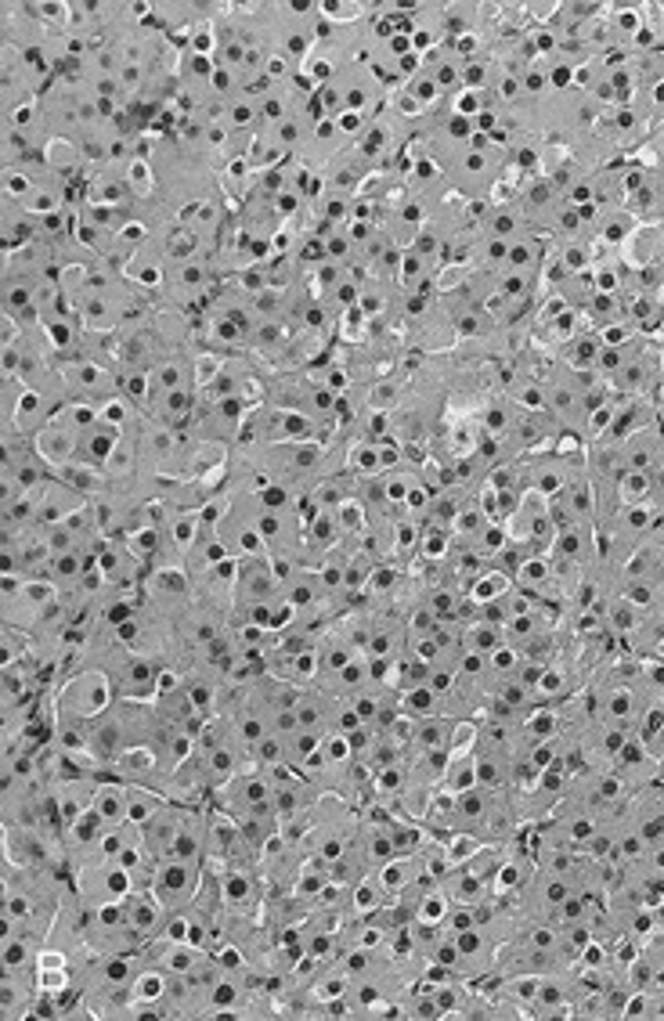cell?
Returning a JSON list of instances; mask_svg holds the SVG:
<instances>
[{
    "instance_id": "2e32d148",
    "label": "cell",
    "mask_w": 664,
    "mask_h": 1021,
    "mask_svg": "<svg viewBox=\"0 0 664 1021\" xmlns=\"http://www.w3.org/2000/svg\"><path fill=\"white\" fill-rule=\"evenodd\" d=\"M484 427H488V430H495V434L509 430V427H513L509 408H505V405H498V401H492V405H488V412H484Z\"/></svg>"
},
{
    "instance_id": "6da1fadb",
    "label": "cell",
    "mask_w": 664,
    "mask_h": 1021,
    "mask_svg": "<svg viewBox=\"0 0 664 1021\" xmlns=\"http://www.w3.org/2000/svg\"><path fill=\"white\" fill-rule=\"evenodd\" d=\"M116 686L109 679V672L102 668H87L76 679H69L58 693V719H76V722H91L98 719L105 708H112Z\"/></svg>"
},
{
    "instance_id": "30bf717a",
    "label": "cell",
    "mask_w": 664,
    "mask_h": 1021,
    "mask_svg": "<svg viewBox=\"0 0 664 1021\" xmlns=\"http://www.w3.org/2000/svg\"><path fill=\"white\" fill-rule=\"evenodd\" d=\"M618 495H621L625 506H643V502L654 495V473L629 469V473L618 480Z\"/></svg>"
},
{
    "instance_id": "9a60e30c",
    "label": "cell",
    "mask_w": 664,
    "mask_h": 1021,
    "mask_svg": "<svg viewBox=\"0 0 664 1021\" xmlns=\"http://www.w3.org/2000/svg\"><path fill=\"white\" fill-rule=\"evenodd\" d=\"M419 538H423V535H419V524L405 513V520H397V527H394V542H397V549H412Z\"/></svg>"
},
{
    "instance_id": "5bb4252c",
    "label": "cell",
    "mask_w": 664,
    "mask_h": 1021,
    "mask_svg": "<svg viewBox=\"0 0 664 1021\" xmlns=\"http://www.w3.org/2000/svg\"><path fill=\"white\" fill-rule=\"evenodd\" d=\"M492 520L481 513V509H463L459 516H455V531L463 535V538H481V531L488 527Z\"/></svg>"
},
{
    "instance_id": "8992f818",
    "label": "cell",
    "mask_w": 664,
    "mask_h": 1021,
    "mask_svg": "<svg viewBox=\"0 0 664 1021\" xmlns=\"http://www.w3.org/2000/svg\"><path fill=\"white\" fill-rule=\"evenodd\" d=\"M91 809H94L109 827L127 823V816H131V787H123V783H116V780L98 783V787H94V798H91Z\"/></svg>"
},
{
    "instance_id": "e0dca14e",
    "label": "cell",
    "mask_w": 664,
    "mask_h": 1021,
    "mask_svg": "<svg viewBox=\"0 0 664 1021\" xmlns=\"http://www.w3.org/2000/svg\"><path fill=\"white\" fill-rule=\"evenodd\" d=\"M368 401H372V408H390L397 401V387L394 383H379V387L368 390Z\"/></svg>"
},
{
    "instance_id": "7a4b0ae2",
    "label": "cell",
    "mask_w": 664,
    "mask_h": 1021,
    "mask_svg": "<svg viewBox=\"0 0 664 1021\" xmlns=\"http://www.w3.org/2000/svg\"><path fill=\"white\" fill-rule=\"evenodd\" d=\"M206 859H163L152 870V895L166 906V913H184L202 884Z\"/></svg>"
},
{
    "instance_id": "5b68a950",
    "label": "cell",
    "mask_w": 664,
    "mask_h": 1021,
    "mask_svg": "<svg viewBox=\"0 0 664 1021\" xmlns=\"http://www.w3.org/2000/svg\"><path fill=\"white\" fill-rule=\"evenodd\" d=\"M220 888H224V906L228 913H249L260 898V888L249 874V867L242 863H228V870L220 874Z\"/></svg>"
},
{
    "instance_id": "52a82bcc",
    "label": "cell",
    "mask_w": 664,
    "mask_h": 1021,
    "mask_svg": "<svg viewBox=\"0 0 664 1021\" xmlns=\"http://www.w3.org/2000/svg\"><path fill=\"white\" fill-rule=\"evenodd\" d=\"M505 264H509V271H520V275H531V279H534V271L545 268V246H542L538 239H531V235H520V239L509 242Z\"/></svg>"
},
{
    "instance_id": "3957f363",
    "label": "cell",
    "mask_w": 664,
    "mask_h": 1021,
    "mask_svg": "<svg viewBox=\"0 0 664 1021\" xmlns=\"http://www.w3.org/2000/svg\"><path fill=\"white\" fill-rule=\"evenodd\" d=\"M123 913H127V924L142 935V938H160L166 924V906L152 895V888H134L127 898H123Z\"/></svg>"
},
{
    "instance_id": "9c48e42d",
    "label": "cell",
    "mask_w": 664,
    "mask_h": 1021,
    "mask_svg": "<svg viewBox=\"0 0 664 1021\" xmlns=\"http://www.w3.org/2000/svg\"><path fill=\"white\" fill-rule=\"evenodd\" d=\"M322 740H326V732H315V730L289 732V736H286V761L297 765V769H304V761L322 751Z\"/></svg>"
},
{
    "instance_id": "7c38bea8",
    "label": "cell",
    "mask_w": 664,
    "mask_h": 1021,
    "mask_svg": "<svg viewBox=\"0 0 664 1021\" xmlns=\"http://www.w3.org/2000/svg\"><path fill=\"white\" fill-rule=\"evenodd\" d=\"M509 588H513V578H509V574H502V571H484L477 582L470 584V595H474L477 606H484V603H492L498 595H505Z\"/></svg>"
},
{
    "instance_id": "ba28073f",
    "label": "cell",
    "mask_w": 664,
    "mask_h": 1021,
    "mask_svg": "<svg viewBox=\"0 0 664 1021\" xmlns=\"http://www.w3.org/2000/svg\"><path fill=\"white\" fill-rule=\"evenodd\" d=\"M509 635L502 624H492V621H474L466 624L463 632V650H477V653H495L498 646H505Z\"/></svg>"
},
{
    "instance_id": "4fadbf2b",
    "label": "cell",
    "mask_w": 664,
    "mask_h": 1021,
    "mask_svg": "<svg viewBox=\"0 0 664 1021\" xmlns=\"http://www.w3.org/2000/svg\"><path fill=\"white\" fill-rule=\"evenodd\" d=\"M386 830H390V841H394L397 856H415L419 852V845H423V830L419 827L397 820V823H386Z\"/></svg>"
},
{
    "instance_id": "8fae6325",
    "label": "cell",
    "mask_w": 664,
    "mask_h": 1021,
    "mask_svg": "<svg viewBox=\"0 0 664 1021\" xmlns=\"http://www.w3.org/2000/svg\"><path fill=\"white\" fill-rule=\"evenodd\" d=\"M488 235H492V239H505V242L520 239V235H523V213H520L516 206H498V210H492V213H488Z\"/></svg>"
},
{
    "instance_id": "277c9868",
    "label": "cell",
    "mask_w": 664,
    "mask_h": 1021,
    "mask_svg": "<svg viewBox=\"0 0 664 1021\" xmlns=\"http://www.w3.org/2000/svg\"><path fill=\"white\" fill-rule=\"evenodd\" d=\"M210 286V268L202 260H184V264H173V271H166L163 290L170 296V303H191L199 299Z\"/></svg>"
},
{
    "instance_id": "ac0fdd59",
    "label": "cell",
    "mask_w": 664,
    "mask_h": 1021,
    "mask_svg": "<svg viewBox=\"0 0 664 1021\" xmlns=\"http://www.w3.org/2000/svg\"><path fill=\"white\" fill-rule=\"evenodd\" d=\"M336 127H339L343 138H347V134H357V131L365 127V113H339V116H336Z\"/></svg>"
}]
</instances>
